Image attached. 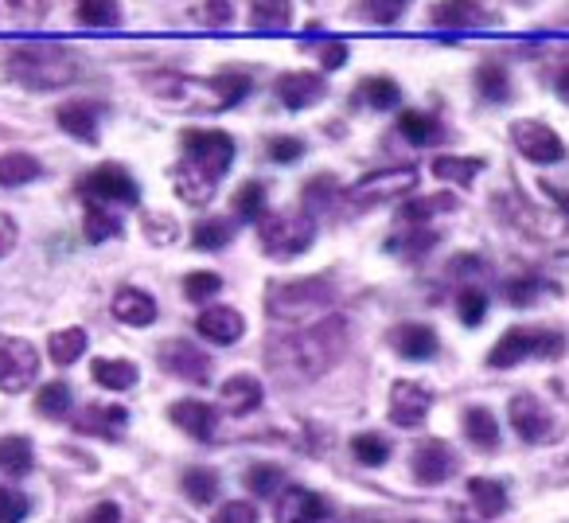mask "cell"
<instances>
[{"label": "cell", "mask_w": 569, "mask_h": 523, "mask_svg": "<svg viewBox=\"0 0 569 523\" xmlns=\"http://www.w3.org/2000/svg\"><path fill=\"white\" fill-rule=\"evenodd\" d=\"M219 289H222V278H219V274H211V270H196V274H188V278H183V297H188V302H196V305L211 302Z\"/></svg>", "instance_id": "obj_46"}, {"label": "cell", "mask_w": 569, "mask_h": 523, "mask_svg": "<svg viewBox=\"0 0 569 523\" xmlns=\"http://www.w3.org/2000/svg\"><path fill=\"white\" fill-rule=\"evenodd\" d=\"M437 243L433 230H413V235L406 238H390V250L395 254H406V258H421V254H429Z\"/></svg>", "instance_id": "obj_49"}, {"label": "cell", "mask_w": 569, "mask_h": 523, "mask_svg": "<svg viewBox=\"0 0 569 523\" xmlns=\"http://www.w3.org/2000/svg\"><path fill=\"white\" fill-rule=\"evenodd\" d=\"M82 230H87V243H110L113 235H121V215L106 204H90L82 207Z\"/></svg>", "instance_id": "obj_27"}, {"label": "cell", "mask_w": 569, "mask_h": 523, "mask_svg": "<svg viewBox=\"0 0 569 523\" xmlns=\"http://www.w3.org/2000/svg\"><path fill=\"white\" fill-rule=\"evenodd\" d=\"M157 359L168 375H180V379H188V383H211V372H214L211 356L199 352L191 341H164Z\"/></svg>", "instance_id": "obj_12"}, {"label": "cell", "mask_w": 569, "mask_h": 523, "mask_svg": "<svg viewBox=\"0 0 569 523\" xmlns=\"http://www.w3.org/2000/svg\"><path fill=\"white\" fill-rule=\"evenodd\" d=\"M351 453H356V461H363V465H382V461L390 457V445L382 434H359V437H351Z\"/></svg>", "instance_id": "obj_47"}, {"label": "cell", "mask_w": 569, "mask_h": 523, "mask_svg": "<svg viewBox=\"0 0 569 523\" xmlns=\"http://www.w3.org/2000/svg\"><path fill=\"white\" fill-rule=\"evenodd\" d=\"M32 442L28 437H0V473L24 476L32 473Z\"/></svg>", "instance_id": "obj_37"}, {"label": "cell", "mask_w": 569, "mask_h": 523, "mask_svg": "<svg viewBox=\"0 0 569 523\" xmlns=\"http://www.w3.org/2000/svg\"><path fill=\"white\" fill-rule=\"evenodd\" d=\"M511 145L522 152L527 160H535V165H553V160L566 157V141H561L558 134H553L546 121H515L511 126Z\"/></svg>", "instance_id": "obj_11"}, {"label": "cell", "mask_w": 569, "mask_h": 523, "mask_svg": "<svg viewBox=\"0 0 569 523\" xmlns=\"http://www.w3.org/2000/svg\"><path fill=\"white\" fill-rule=\"evenodd\" d=\"M305 157V141L301 137H273L269 141V160H277V165H293V160Z\"/></svg>", "instance_id": "obj_52"}, {"label": "cell", "mask_w": 569, "mask_h": 523, "mask_svg": "<svg viewBox=\"0 0 569 523\" xmlns=\"http://www.w3.org/2000/svg\"><path fill=\"white\" fill-rule=\"evenodd\" d=\"M480 168H483L480 157H437L433 160L437 180H452V184H472Z\"/></svg>", "instance_id": "obj_40"}, {"label": "cell", "mask_w": 569, "mask_h": 523, "mask_svg": "<svg viewBox=\"0 0 569 523\" xmlns=\"http://www.w3.org/2000/svg\"><path fill=\"white\" fill-rule=\"evenodd\" d=\"M558 95H561V98H566V102H569V67H566V71L558 75Z\"/></svg>", "instance_id": "obj_61"}, {"label": "cell", "mask_w": 569, "mask_h": 523, "mask_svg": "<svg viewBox=\"0 0 569 523\" xmlns=\"http://www.w3.org/2000/svg\"><path fill=\"white\" fill-rule=\"evenodd\" d=\"M398 129H402L406 141L413 145H433L437 137H441V126H437V118H429V114H418V110H406L402 118H398Z\"/></svg>", "instance_id": "obj_41"}, {"label": "cell", "mask_w": 569, "mask_h": 523, "mask_svg": "<svg viewBox=\"0 0 569 523\" xmlns=\"http://www.w3.org/2000/svg\"><path fill=\"white\" fill-rule=\"evenodd\" d=\"M9 79L28 90H63L79 79V59L48 40L20 43L9 56Z\"/></svg>", "instance_id": "obj_4"}, {"label": "cell", "mask_w": 569, "mask_h": 523, "mask_svg": "<svg viewBox=\"0 0 569 523\" xmlns=\"http://www.w3.org/2000/svg\"><path fill=\"white\" fill-rule=\"evenodd\" d=\"M82 196L90 204H106V207H133L141 199V188L129 176V168L121 165H98L94 172L82 176Z\"/></svg>", "instance_id": "obj_9"}, {"label": "cell", "mask_w": 569, "mask_h": 523, "mask_svg": "<svg viewBox=\"0 0 569 523\" xmlns=\"http://www.w3.org/2000/svg\"><path fill=\"white\" fill-rule=\"evenodd\" d=\"M36 411H40L43 418H67V414L74 411V391L67 387L63 379L43 383L40 395H36Z\"/></svg>", "instance_id": "obj_33"}, {"label": "cell", "mask_w": 569, "mask_h": 523, "mask_svg": "<svg viewBox=\"0 0 569 523\" xmlns=\"http://www.w3.org/2000/svg\"><path fill=\"white\" fill-rule=\"evenodd\" d=\"M214 523H258V507L246 500H230L214 512Z\"/></svg>", "instance_id": "obj_55"}, {"label": "cell", "mask_w": 569, "mask_h": 523, "mask_svg": "<svg viewBox=\"0 0 569 523\" xmlns=\"http://www.w3.org/2000/svg\"><path fill=\"white\" fill-rule=\"evenodd\" d=\"M90 375H94V383L106 391L137 387V367L129 364V359H94V364H90Z\"/></svg>", "instance_id": "obj_32"}, {"label": "cell", "mask_w": 569, "mask_h": 523, "mask_svg": "<svg viewBox=\"0 0 569 523\" xmlns=\"http://www.w3.org/2000/svg\"><path fill=\"white\" fill-rule=\"evenodd\" d=\"M293 20V4L289 0H250V24L253 28H284Z\"/></svg>", "instance_id": "obj_38"}, {"label": "cell", "mask_w": 569, "mask_h": 523, "mask_svg": "<svg viewBox=\"0 0 569 523\" xmlns=\"http://www.w3.org/2000/svg\"><path fill=\"white\" fill-rule=\"evenodd\" d=\"M168 418H172L188 437H196V442H211L219 414H214L207 403H199V398H183V403L168 406Z\"/></svg>", "instance_id": "obj_19"}, {"label": "cell", "mask_w": 569, "mask_h": 523, "mask_svg": "<svg viewBox=\"0 0 569 523\" xmlns=\"http://www.w3.org/2000/svg\"><path fill=\"white\" fill-rule=\"evenodd\" d=\"M332 196H336V184H332V176H312L309 180V188H305V207H309V215H312V207H328L332 204Z\"/></svg>", "instance_id": "obj_54"}, {"label": "cell", "mask_w": 569, "mask_h": 523, "mask_svg": "<svg viewBox=\"0 0 569 523\" xmlns=\"http://www.w3.org/2000/svg\"><path fill=\"white\" fill-rule=\"evenodd\" d=\"M230 238H234V223L219 219V215L199 219L196 227H191V246H196V250H222Z\"/></svg>", "instance_id": "obj_35"}, {"label": "cell", "mask_w": 569, "mask_h": 523, "mask_svg": "<svg viewBox=\"0 0 569 523\" xmlns=\"http://www.w3.org/2000/svg\"><path fill=\"white\" fill-rule=\"evenodd\" d=\"M273 520L277 523H325L328 520V500L312 489L289 484V489H281V496H277Z\"/></svg>", "instance_id": "obj_13"}, {"label": "cell", "mask_w": 569, "mask_h": 523, "mask_svg": "<svg viewBox=\"0 0 569 523\" xmlns=\"http://www.w3.org/2000/svg\"><path fill=\"white\" fill-rule=\"evenodd\" d=\"M476 90H480L488 102H503L511 82H507V71L499 63H483L480 71H476Z\"/></svg>", "instance_id": "obj_44"}, {"label": "cell", "mask_w": 569, "mask_h": 523, "mask_svg": "<svg viewBox=\"0 0 569 523\" xmlns=\"http://www.w3.org/2000/svg\"><path fill=\"white\" fill-rule=\"evenodd\" d=\"M429 20L445 32H465V28H476L483 20V9L476 0H437L429 9Z\"/></svg>", "instance_id": "obj_24"}, {"label": "cell", "mask_w": 569, "mask_h": 523, "mask_svg": "<svg viewBox=\"0 0 569 523\" xmlns=\"http://www.w3.org/2000/svg\"><path fill=\"white\" fill-rule=\"evenodd\" d=\"M266 204H269L266 184L246 180L242 188L234 191V199H230V211H234V219H242V223H261V219H266V211H269Z\"/></svg>", "instance_id": "obj_29"}, {"label": "cell", "mask_w": 569, "mask_h": 523, "mask_svg": "<svg viewBox=\"0 0 569 523\" xmlns=\"http://www.w3.org/2000/svg\"><path fill=\"white\" fill-rule=\"evenodd\" d=\"M121 20L118 0H79V24L87 28H113Z\"/></svg>", "instance_id": "obj_42"}, {"label": "cell", "mask_w": 569, "mask_h": 523, "mask_svg": "<svg viewBox=\"0 0 569 523\" xmlns=\"http://www.w3.org/2000/svg\"><path fill=\"white\" fill-rule=\"evenodd\" d=\"M402 90L395 79H363L359 82V102L371 106V110H395Z\"/></svg>", "instance_id": "obj_39"}, {"label": "cell", "mask_w": 569, "mask_h": 523, "mask_svg": "<svg viewBox=\"0 0 569 523\" xmlns=\"http://www.w3.org/2000/svg\"><path fill=\"white\" fill-rule=\"evenodd\" d=\"M113 317H118L121 325L149 328L152 320H157V302H152V294H144V289L126 286L113 294Z\"/></svg>", "instance_id": "obj_22"}, {"label": "cell", "mask_w": 569, "mask_h": 523, "mask_svg": "<svg viewBox=\"0 0 569 523\" xmlns=\"http://www.w3.org/2000/svg\"><path fill=\"white\" fill-rule=\"evenodd\" d=\"M561 348H566V341L558 333H546V328H511L488 352V367L503 372V367H515L522 359H558Z\"/></svg>", "instance_id": "obj_7"}, {"label": "cell", "mask_w": 569, "mask_h": 523, "mask_svg": "<svg viewBox=\"0 0 569 523\" xmlns=\"http://www.w3.org/2000/svg\"><path fill=\"white\" fill-rule=\"evenodd\" d=\"M457 473V453L445 442H426L413 450V476L421 484H441Z\"/></svg>", "instance_id": "obj_17"}, {"label": "cell", "mask_w": 569, "mask_h": 523, "mask_svg": "<svg viewBox=\"0 0 569 523\" xmlns=\"http://www.w3.org/2000/svg\"><path fill=\"white\" fill-rule=\"evenodd\" d=\"M336 297L332 282L301 278V282H277L266 294V313L273 320H309L320 309H328Z\"/></svg>", "instance_id": "obj_5"}, {"label": "cell", "mask_w": 569, "mask_h": 523, "mask_svg": "<svg viewBox=\"0 0 569 523\" xmlns=\"http://www.w3.org/2000/svg\"><path fill=\"white\" fill-rule=\"evenodd\" d=\"M457 313H460V320H465L468 328H476L483 317H488V297H483L480 289H460Z\"/></svg>", "instance_id": "obj_48"}, {"label": "cell", "mask_w": 569, "mask_h": 523, "mask_svg": "<svg viewBox=\"0 0 569 523\" xmlns=\"http://www.w3.org/2000/svg\"><path fill=\"white\" fill-rule=\"evenodd\" d=\"M87 328H63V333H51L48 336V356L56 359L59 367H71L74 359L87 352Z\"/></svg>", "instance_id": "obj_34"}, {"label": "cell", "mask_w": 569, "mask_h": 523, "mask_svg": "<svg viewBox=\"0 0 569 523\" xmlns=\"http://www.w3.org/2000/svg\"><path fill=\"white\" fill-rule=\"evenodd\" d=\"M507 418H511V430L522 437V442H546L553 434V414L546 411V403H538L535 395H515L511 406H507Z\"/></svg>", "instance_id": "obj_14"}, {"label": "cell", "mask_w": 569, "mask_h": 523, "mask_svg": "<svg viewBox=\"0 0 569 523\" xmlns=\"http://www.w3.org/2000/svg\"><path fill=\"white\" fill-rule=\"evenodd\" d=\"M28 515V496L17 489H4L0 484V523H24Z\"/></svg>", "instance_id": "obj_51"}, {"label": "cell", "mask_w": 569, "mask_h": 523, "mask_svg": "<svg viewBox=\"0 0 569 523\" xmlns=\"http://www.w3.org/2000/svg\"><path fill=\"white\" fill-rule=\"evenodd\" d=\"M144 235H149V243L168 246L176 238V223L164 219L160 211H144Z\"/></svg>", "instance_id": "obj_53"}, {"label": "cell", "mask_w": 569, "mask_h": 523, "mask_svg": "<svg viewBox=\"0 0 569 523\" xmlns=\"http://www.w3.org/2000/svg\"><path fill=\"white\" fill-rule=\"evenodd\" d=\"M40 375V352L32 341L20 336H0V391L4 395H20L28 391Z\"/></svg>", "instance_id": "obj_8"}, {"label": "cell", "mask_w": 569, "mask_h": 523, "mask_svg": "<svg viewBox=\"0 0 569 523\" xmlns=\"http://www.w3.org/2000/svg\"><path fill=\"white\" fill-rule=\"evenodd\" d=\"M343 352H348V320L325 317L293 336H277V341L269 344L266 359L277 379L309 383V379H320L325 372H332L343 359Z\"/></svg>", "instance_id": "obj_1"}, {"label": "cell", "mask_w": 569, "mask_h": 523, "mask_svg": "<svg viewBox=\"0 0 569 523\" xmlns=\"http://www.w3.org/2000/svg\"><path fill=\"white\" fill-rule=\"evenodd\" d=\"M429 406H433V395H429V387H421V383L402 379L390 387V422H395V426H406V430L421 426Z\"/></svg>", "instance_id": "obj_15"}, {"label": "cell", "mask_w": 569, "mask_h": 523, "mask_svg": "<svg viewBox=\"0 0 569 523\" xmlns=\"http://www.w3.org/2000/svg\"><path fill=\"white\" fill-rule=\"evenodd\" d=\"M17 243H20L17 219H12V215L0 211V258H9V254L17 250Z\"/></svg>", "instance_id": "obj_56"}, {"label": "cell", "mask_w": 569, "mask_h": 523, "mask_svg": "<svg viewBox=\"0 0 569 523\" xmlns=\"http://www.w3.org/2000/svg\"><path fill=\"white\" fill-rule=\"evenodd\" d=\"M452 207H457V196L441 191V196H426V199H413V204H406V207H402V219H406V223H426L429 215L452 211Z\"/></svg>", "instance_id": "obj_45"}, {"label": "cell", "mask_w": 569, "mask_h": 523, "mask_svg": "<svg viewBox=\"0 0 569 523\" xmlns=\"http://www.w3.org/2000/svg\"><path fill=\"white\" fill-rule=\"evenodd\" d=\"M258 238H261V250L277 262H289V258H301L305 250L312 246L317 238V219L309 211H277L266 215L258 223Z\"/></svg>", "instance_id": "obj_6"}, {"label": "cell", "mask_w": 569, "mask_h": 523, "mask_svg": "<svg viewBox=\"0 0 569 523\" xmlns=\"http://www.w3.org/2000/svg\"><path fill=\"white\" fill-rule=\"evenodd\" d=\"M40 160L32 152H0V188H20V184L40 180Z\"/></svg>", "instance_id": "obj_30"}, {"label": "cell", "mask_w": 569, "mask_h": 523, "mask_svg": "<svg viewBox=\"0 0 569 523\" xmlns=\"http://www.w3.org/2000/svg\"><path fill=\"white\" fill-rule=\"evenodd\" d=\"M413 184H418V168H410V165L387 168V172H371L351 184L348 199L359 207H375V204H382V199H398V196H406V191H413Z\"/></svg>", "instance_id": "obj_10"}, {"label": "cell", "mask_w": 569, "mask_h": 523, "mask_svg": "<svg viewBox=\"0 0 569 523\" xmlns=\"http://www.w3.org/2000/svg\"><path fill=\"white\" fill-rule=\"evenodd\" d=\"M144 90L176 110H230L250 95L246 75H219V79H188V75L160 71L144 79Z\"/></svg>", "instance_id": "obj_3"}, {"label": "cell", "mask_w": 569, "mask_h": 523, "mask_svg": "<svg viewBox=\"0 0 569 523\" xmlns=\"http://www.w3.org/2000/svg\"><path fill=\"white\" fill-rule=\"evenodd\" d=\"M180 149L183 160L176 165V196L191 207L211 204L219 180L234 165V137L222 129H183Z\"/></svg>", "instance_id": "obj_2"}, {"label": "cell", "mask_w": 569, "mask_h": 523, "mask_svg": "<svg viewBox=\"0 0 569 523\" xmlns=\"http://www.w3.org/2000/svg\"><path fill=\"white\" fill-rule=\"evenodd\" d=\"M126 426H129V411L118 403L87 406V414H79V422H74L79 434H94V437H106V442H118V437L126 434Z\"/></svg>", "instance_id": "obj_20"}, {"label": "cell", "mask_w": 569, "mask_h": 523, "mask_svg": "<svg viewBox=\"0 0 569 523\" xmlns=\"http://www.w3.org/2000/svg\"><path fill=\"white\" fill-rule=\"evenodd\" d=\"M558 289L550 286V282L535 278V274H522V278H511L503 282V297L515 305V309H530V305H538L542 297H553Z\"/></svg>", "instance_id": "obj_31"}, {"label": "cell", "mask_w": 569, "mask_h": 523, "mask_svg": "<svg viewBox=\"0 0 569 523\" xmlns=\"http://www.w3.org/2000/svg\"><path fill=\"white\" fill-rule=\"evenodd\" d=\"M468 500H472L476 512H480L483 520H496V515L507 512V489L499 481H491V476L468 481Z\"/></svg>", "instance_id": "obj_28"}, {"label": "cell", "mask_w": 569, "mask_h": 523, "mask_svg": "<svg viewBox=\"0 0 569 523\" xmlns=\"http://www.w3.org/2000/svg\"><path fill=\"white\" fill-rule=\"evenodd\" d=\"M82 523H121V512H118V504L106 500V504H98L94 512H87V520Z\"/></svg>", "instance_id": "obj_59"}, {"label": "cell", "mask_w": 569, "mask_h": 523, "mask_svg": "<svg viewBox=\"0 0 569 523\" xmlns=\"http://www.w3.org/2000/svg\"><path fill=\"white\" fill-rule=\"evenodd\" d=\"M196 333L203 336L207 344H219V348H230V344L242 341L246 333V320L238 309H230V305H211V309H203L196 317Z\"/></svg>", "instance_id": "obj_16"}, {"label": "cell", "mask_w": 569, "mask_h": 523, "mask_svg": "<svg viewBox=\"0 0 569 523\" xmlns=\"http://www.w3.org/2000/svg\"><path fill=\"white\" fill-rule=\"evenodd\" d=\"M203 17L211 24H230L234 20V0H203Z\"/></svg>", "instance_id": "obj_57"}, {"label": "cell", "mask_w": 569, "mask_h": 523, "mask_svg": "<svg viewBox=\"0 0 569 523\" xmlns=\"http://www.w3.org/2000/svg\"><path fill=\"white\" fill-rule=\"evenodd\" d=\"M406 4H410V0H363V17L371 20V24H395L406 12Z\"/></svg>", "instance_id": "obj_50"}, {"label": "cell", "mask_w": 569, "mask_h": 523, "mask_svg": "<svg viewBox=\"0 0 569 523\" xmlns=\"http://www.w3.org/2000/svg\"><path fill=\"white\" fill-rule=\"evenodd\" d=\"M219 398H222V411L227 414H250L261 406L266 391H261V383L253 379V375H230V379L222 383Z\"/></svg>", "instance_id": "obj_23"}, {"label": "cell", "mask_w": 569, "mask_h": 523, "mask_svg": "<svg viewBox=\"0 0 569 523\" xmlns=\"http://www.w3.org/2000/svg\"><path fill=\"white\" fill-rule=\"evenodd\" d=\"M465 434L476 450H483V453L499 450V422L488 406H468L465 411Z\"/></svg>", "instance_id": "obj_26"}, {"label": "cell", "mask_w": 569, "mask_h": 523, "mask_svg": "<svg viewBox=\"0 0 569 523\" xmlns=\"http://www.w3.org/2000/svg\"><path fill=\"white\" fill-rule=\"evenodd\" d=\"M180 484H183V496H188L191 504H211V500L219 496V473H211V468H203V465L183 468Z\"/></svg>", "instance_id": "obj_36"}, {"label": "cell", "mask_w": 569, "mask_h": 523, "mask_svg": "<svg viewBox=\"0 0 569 523\" xmlns=\"http://www.w3.org/2000/svg\"><path fill=\"white\" fill-rule=\"evenodd\" d=\"M56 121H59V129H63V134L74 137V141H87V145L98 141V110H94V106L67 102V106H59V110H56Z\"/></svg>", "instance_id": "obj_25"}, {"label": "cell", "mask_w": 569, "mask_h": 523, "mask_svg": "<svg viewBox=\"0 0 569 523\" xmlns=\"http://www.w3.org/2000/svg\"><path fill=\"white\" fill-rule=\"evenodd\" d=\"M390 348L402 359H433L441 341H437V333L429 325H398L390 333Z\"/></svg>", "instance_id": "obj_21"}, {"label": "cell", "mask_w": 569, "mask_h": 523, "mask_svg": "<svg viewBox=\"0 0 569 523\" xmlns=\"http://www.w3.org/2000/svg\"><path fill=\"white\" fill-rule=\"evenodd\" d=\"M325 79L312 71H289L277 79V98H281V106H289V110H309V106H317L320 98H325Z\"/></svg>", "instance_id": "obj_18"}, {"label": "cell", "mask_w": 569, "mask_h": 523, "mask_svg": "<svg viewBox=\"0 0 569 523\" xmlns=\"http://www.w3.org/2000/svg\"><path fill=\"white\" fill-rule=\"evenodd\" d=\"M320 63H325L328 71H336V67L348 63V48H343V43H325V48H320Z\"/></svg>", "instance_id": "obj_58"}, {"label": "cell", "mask_w": 569, "mask_h": 523, "mask_svg": "<svg viewBox=\"0 0 569 523\" xmlns=\"http://www.w3.org/2000/svg\"><path fill=\"white\" fill-rule=\"evenodd\" d=\"M246 489H250L253 496H281L284 473L277 465H253L250 473H246Z\"/></svg>", "instance_id": "obj_43"}, {"label": "cell", "mask_w": 569, "mask_h": 523, "mask_svg": "<svg viewBox=\"0 0 569 523\" xmlns=\"http://www.w3.org/2000/svg\"><path fill=\"white\" fill-rule=\"evenodd\" d=\"M542 191H546V196H553V199H558V207H561V211H569V188H558V184H550V180H546V184H542Z\"/></svg>", "instance_id": "obj_60"}]
</instances>
